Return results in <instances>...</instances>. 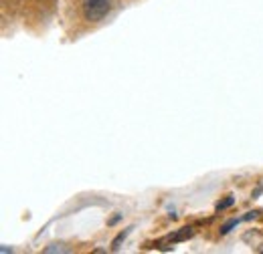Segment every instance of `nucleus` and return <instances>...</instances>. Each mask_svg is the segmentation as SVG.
<instances>
[{
	"instance_id": "obj_2",
	"label": "nucleus",
	"mask_w": 263,
	"mask_h": 254,
	"mask_svg": "<svg viewBox=\"0 0 263 254\" xmlns=\"http://www.w3.org/2000/svg\"><path fill=\"white\" fill-rule=\"evenodd\" d=\"M45 252L51 254V252H69V248H65L63 244H51V246H47L45 248Z\"/></svg>"
},
{
	"instance_id": "obj_1",
	"label": "nucleus",
	"mask_w": 263,
	"mask_h": 254,
	"mask_svg": "<svg viewBox=\"0 0 263 254\" xmlns=\"http://www.w3.org/2000/svg\"><path fill=\"white\" fill-rule=\"evenodd\" d=\"M111 8V0H85L83 2V14L89 23L101 20Z\"/></svg>"
},
{
	"instance_id": "obj_4",
	"label": "nucleus",
	"mask_w": 263,
	"mask_h": 254,
	"mask_svg": "<svg viewBox=\"0 0 263 254\" xmlns=\"http://www.w3.org/2000/svg\"><path fill=\"white\" fill-rule=\"evenodd\" d=\"M126 236H128V232H122V234H120V236H118V238L114 240V244H111V246H114V248H118V244H120V242H122V240H124Z\"/></svg>"
},
{
	"instance_id": "obj_3",
	"label": "nucleus",
	"mask_w": 263,
	"mask_h": 254,
	"mask_svg": "<svg viewBox=\"0 0 263 254\" xmlns=\"http://www.w3.org/2000/svg\"><path fill=\"white\" fill-rule=\"evenodd\" d=\"M241 220H243V218H241ZM241 220H231V222H227L225 226H223V228H221V234H229L231 228H235V226L241 222Z\"/></svg>"
}]
</instances>
